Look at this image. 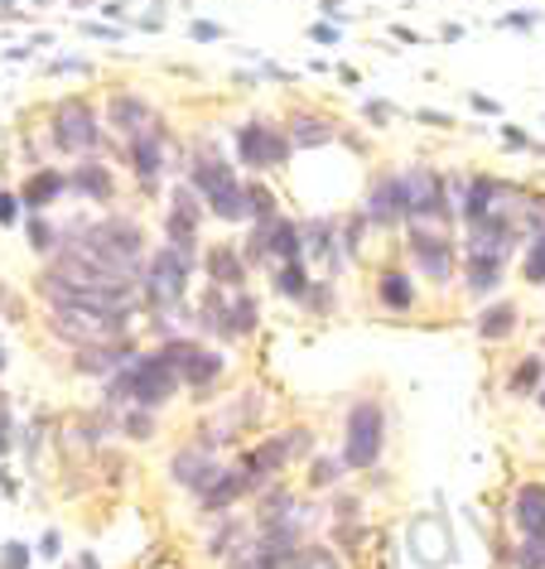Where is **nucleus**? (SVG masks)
I'll list each match as a JSON object with an SVG mask.
<instances>
[{
	"label": "nucleus",
	"instance_id": "f257e3e1",
	"mask_svg": "<svg viewBox=\"0 0 545 569\" xmlns=\"http://www.w3.org/2000/svg\"><path fill=\"white\" fill-rule=\"evenodd\" d=\"M175 391H179V377L165 367L160 352H146L140 362H126L121 377L111 381V401H136V406H146V410L165 406Z\"/></svg>",
	"mask_w": 545,
	"mask_h": 569
},
{
	"label": "nucleus",
	"instance_id": "f03ea898",
	"mask_svg": "<svg viewBox=\"0 0 545 569\" xmlns=\"http://www.w3.org/2000/svg\"><path fill=\"white\" fill-rule=\"evenodd\" d=\"M49 329L82 348H107L126 333V315H107V309H88V305H53Z\"/></svg>",
	"mask_w": 545,
	"mask_h": 569
},
{
	"label": "nucleus",
	"instance_id": "7ed1b4c3",
	"mask_svg": "<svg viewBox=\"0 0 545 569\" xmlns=\"http://www.w3.org/2000/svg\"><path fill=\"white\" fill-rule=\"evenodd\" d=\"M386 420H382V406L371 401H357L348 410V445H343V463L348 468H371L382 459V445H386Z\"/></svg>",
	"mask_w": 545,
	"mask_h": 569
},
{
	"label": "nucleus",
	"instance_id": "20e7f679",
	"mask_svg": "<svg viewBox=\"0 0 545 569\" xmlns=\"http://www.w3.org/2000/svg\"><path fill=\"white\" fill-rule=\"evenodd\" d=\"M194 183L204 189V198L212 203L218 218H227V222L247 218V189L232 179V169H227L222 160H198L194 164Z\"/></svg>",
	"mask_w": 545,
	"mask_h": 569
},
{
	"label": "nucleus",
	"instance_id": "39448f33",
	"mask_svg": "<svg viewBox=\"0 0 545 569\" xmlns=\"http://www.w3.org/2000/svg\"><path fill=\"white\" fill-rule=\"evenodd\" d=\"M299 453H309V430H285L280 439H270V445L251 449L247 459H241V468H237V473L247 478V488H256V482L276 478L285 463H290V459H299Z\"/></svg>",
	"mask_w": 545,
	"mask_h": 569
},
{
	"label": "nucleus",
	"instance_id": "423d86ee",
	"mask_svg": "<svg viewBox=\"0 0 545 569\" xmlns=\"http://www.w3.org/2000/svg\"><path fill=\"white\" fill-rule=\"evenodd\" d=\"M406 546H410V560L425 565V569L454 565V531H449V521L444 517H435V511H425V517L410 521Z\"/></svg>",
	"mask_w": 545,
	"mask_h": 569
},
{
	"label": "nucleus",
	"instance_id": "0eeeda50",
	"mask_svg": "<svg viewBox=\"0 0 545 569\" xmlns=\"http://www.w3.org/2000/svg\"><path fill=\"white\" fill-rule=\"evenodd\" d=\"M400 212L410 222H439L444 218V183L435 169L415 164L410 174H400Z\"/></svg>",
	"mask_w": 545,
	"mask_h": 569
},
{
	"label": "nucleus",
	"instance_id": "6e6552de",
	"mask_svg": "<svg viewBox=\"0 0 545 569\" xmlns=\"http://www.w3.org/2000/svg\"><path fill=\"white\" fill-rule=\"evenodd\" d=\"M184 290H189V261L165 247L146 270V300L155 309H175L184 300Z\"/></svg>",
	"mask_w": 545,
	"mask_h": 569
},
{
	"label": "nucleus",
	"instance_id": "1a4fd4ad",
	"mask_svg": "<svg viewBox=\"0 0 545 569\" xmlns=\"http://www.w3.org/2000/svg\"><path fill=\"white\" fill-rule=\"evenodd\" d=\"M160 358H165L169 372H175L179 381H189V387H208V381L222 372L218 352H208V348H198V343H165Z\"/></svg>",
	"mask_w": 545,
	"mask_h": 569
},
{
	"label": "nucleus",
	"instance_id": "9d476101",
	"mask_svg": "<svg viewBox=\"0 0 545 569\" xmlns=\"http://www.w3.org/2000/svg\"><path fill=\"white\" fill-rule=\"evenodd\" d=\"M237 150L251 169H276V164H285V154H290V140H285L280 131H270V126H261V121H251V126H241Z\"/></svg>",
	"mask_w": 545,
	"mask_h": 569
},
{
	"label": "nucleus",
	"instance_id": "9b49d317",
	"mask_svg": "<svg viewBox=\"0 0 545 569\" xmlns=\"http://www.w3.org/2000/svg\"><path fill=\"white\" fill-rule=\"evenodd\" d=\"M53 140H59L63 150H92L97 146V117H92V107L63 102L59 111H53Z\"/></svg>",
	"mask_w": 545,
	"mask_h": 569
},
{
	"label": "nucleus",
	"instance_id": "f8f14e48",
	"mask_svg": "<svg viewBox=\"0 0 545 569\" xmlns=\"http://www.w3.org/2000/svg\"><path fill=\"white\" fill-rule=\"evenodd\" d=\"M251 251H256V256H276V261L290 266L295 256H299V232H295V222H276V218H270V222L261 227V237L251 241Z\"/></svg>",
	"mask_w": 545,
	"mask_h": 569
},
{
	"label": "nucleus",
	"instance_id": "ddd939ff",
	"mask_svg": "<svg viewBox=\"0 0 545 569\" xmlns=\"http://www.w3.org/2000/svg\"><path fill=\"white\" fill-rule=\"evenodd\" d=\"M516 526H522L526 540H545V488L541 482H526L522 492H516Z\"/></svg>",
	"mask_w": 545,
	"mask_h": 569
},
{
	"label": "nucleus",
	"instance_id": "4468645a",
	"mask_svg": "<svg viewBox=\"0 0 545 569\" xmlns=\"http://www.w3.org/2000/svg\"><path fill=\"white\" fill-rule=\"evenodd\" d=\"M175 482H184V488H194V492H204L212 478H218V463H212V453L208 449H184L175 453Z\"/></svg>",
	"mask_w": 545,
	"mask_h": 569
},
{
	"label": "nucleus",
	"instance_id": "2eb2a0df",
	"mask_svg": "<svg viewBox=\"0 0 545 569\" xmlns=\"http://www.w3.org/2000/svg\"><path fill=\"white\" fill-rule=\"evenodd\" d=\"M131 169H136V179H140V183H155V179H160L165 150H160V131H155V126L136 136V146H131Z\"/></svg>",
	"mask_w": 545,
	"mask_h": 569
},
{
	"label": "nucleus",
	"instance_id": "dca6fc26",
	"mask_svg": "<svg viewBox=\"0 0 545 569\" xmlns=\"http://www.w3.org/2000/svg\"><path fill=\"white\" fill-rule=\"evenodd\" d=\"M410 251L435 280H449V241L435 232H410Z\"/></svg>",
	"mask_w": 545,
	"mask_h": 569
},
{
	"label": "nucleus",
	"instance_id": "f3484780",
	"mask_svg": "<svg viewBox=\"0 0 545 569\" xmlns=\"http://www.w3.org/2000/svg\"><path fill=\"white\" fill-rule=\"evenodd\" d=\"M107 117H111V126H121V131L140 136V131H150L155 111H150V102H140V97H131V92H121V97H111Z\"/></svg>",
	"mask_w": 545,
	"mask_h": 569
},
{
	"label": "nucleus",
	"instance_id": "a211bd4d",
	"mask_svg": "<svg viewBox=\"0 0 545 569\" xmlns=\"http://www.w3.org/2000/svg\"><path fill=\"white\" fill-rule=\"evenodd\" d=\"M136 352H126L117 343H107V348H82V358H78V372H92V377H117L126 362H131Z\"/></svg>",
	"mask_w": 545,
	"mask_h": 569
},
{
	"label": "nucleus",
	"instance_id": "6ab92c4d",
	"mask_svg": "<svg viewBox=\"0 0 545 569\" xmlns=\"http://www.w3.org/2000/svg\"><path fill=\"white\" fill-rule=\"evenodd\" d=\"M241 492H247V478H241V473H222V468H218V478L204 488V507L208 511H222V507H232Z\"/></svg>",
	"mask_w": 545,
	"mask_h": 569
},
{
	"label": "nucleus",
	"instance_id": "aec40b11",
	"mask_svg": "<svg viewBox=\"0 0 545 569\" xmlns=\"http://www.w3.org/2000/svg\"><path fill=\"white\" fill-rule=\"evenodd\" d=\"M367 218H371V222H392V218H400V179H382L377 189H371V198H367Z\"/></svg>",
	"mask_w": 545,
	"mask_h": 569
},
{
	"label": "nucleus",
	"instance_id": "412c9836",
	"mask_svg": "<svg viewBox=\"0 0 545 569\" xmlns=\"http://www.w3.org/2000/svg\"><path fill=\"white\" fill-rule=\"evenodd\" d=\"M63 193V174H53V169H44V174H34L30 183H24V208H49L53 198Z\"/></svg>",
	"mask_w": 545,
	"mask_h": 569
},
{
	"label": "nucleus",
	"instance_id": "4be33fe9",
	"mask_svg": "<svg viewBox=\"0 0 545 569\" xmlns=\"http://www.w3.org/2000/svg\"><path fill=\"white\" fill-rule=\"evenodd\" d=\"M290 140L295 146H324V140H334V126L319 117H299V121H290Z\"/></svg>",
	"mask_w": 545,
	"mask_h": 569
},
{
	"label": "nucleus",
	"instance_id": "5701e85b",
	"mask_svg": "<svg viewBox=\"0 0 545 569\" xmlns=\"http://www.w3.org/2000/svg\"><path fill=\"white\" fill-rule=\"evenodd\" d=\"M516 329V309L512 305H493V309H487V315L478 319V333L483 338H507Z\"/></svg>",
	"mask_w": 545,
	"mask_h": 569
},
{
	"label": "nucleus",
	"instance_id": "b1692460",
	"mask_svg": "<svg viewBox=\"0 0 545 569\" xmlns=\"http://www.w3.org/2000/svg\"><path fill=\"white\" fill-rule=\"evenodd\" d=\"M497 280H502V261H487V256H473L468 261V284L478 295H487V290H497Z\"/></svg>",
	"mask_w": 545,
	"mask_h": 569
},
{
	"label": "nucleus",
	"instance_id": "393cba45",
	"mask_svg": "<svg viewBox=\"0 0 545 569\" xmlns=\"http://www.w3.org/2000/svg\"><path fill=\"white\" fill-rule=\"evenodd\" d=\"M208 270H212V280H218V284H241V280H247V276H241V261L227 247H218L208 256Z\"/></svg>",
	"mask_w": 545,
	"mask_h": 569
},
{
	"label": "nucleus",
	"instance_id": "a878e982",
	"mask_svg": "<svg viewBox=\"0 0 545 569\" xmlns=\"http://www.w3.org/2000/svg\"><path fill=\"white\" fill-rule=\"evenodd\" d=\"M285 569H343V565H338V555H334V550L305 546L299 555H290V565H285Z\"/></svg>",
	"mask_w": 545,
	"mask_h": 569
},
{
	"label": "nucleus",
	"instance_id": "bb28decb",
	"mask_svg": "<svg viewBox=\"0 0 545 569\" xmlns=\"http://www.w3.org/2000/svg\"><path fill=\"white\" fill-rule=\"evenodd\" d=\"M73 183L88 198H111V179H107V169H97V164H82L78 174H73Z\"/></svg>",
	"mask_w": 545,
	"mask_h": 569
},
{
	"label": "nucleus",
	"instance_id": "cd10ccee",
	"mask_svg": "<svg viewBox=\"0 0 545 569\" xmlns=\"http://www.w3.org/2000/svg\"><path fill=\"white\" fill-rule=\"evenodd\" d=\"M382 300L392 305V309H410V300H415L410 280H406V276H396V270H392V276L382 280Z\"/></svg>",
	"mask_w": 545,
	"mask_h": 569
},
{
	"label": "nucleus",
	"instance_id": "c85d7f7f",
	"mask_svg": "<svg viewBox=\"0 0 545 569\" xmlns=\"http://www.w3.org/2000/svg\"><path fill=\"white\" fill-rule=\"evenodd\" d=\"M256 329V300L251 295H237L232 300V333H251Z\"/></svg>",
	"mask_w": 545,
	"mask_h": 569
},
{
	"label": "nucleus",
	"instance_id": "c756f323",
	"mask_svg": "<svg viewBox=\"0 0 545 569\" xmlns=\"http://www.w3.org/2000/svg\"><path fill=\"white\" fill-rule=\"evenodd\" d=\"M526 280L531 284H545V232L531 241V251H526Z\"/></svg>",
	"mask_w": 545,
	"mask_h": 569
},
{
	"label": "nucleus",
	"instance_id": "7c9ffc66",
	"mask_svg": "<svg viewBox=\"0 0 545 569\" xmlns=\"http://www.w3.org/2000/svg\"><path fill=\"white\" fill-rule=\"evenodd\" d=\"M536 381H541V358H526V362L512 372V391H531Z\"/></svg>",
	"mask_w": 545,
	"mask_h": 569
},
{
	"label": "nucleus",
	"instance_id": "2f4dec72",
	"mask_svg": "<svg viewBox=\"0 0 545 569\" xmlns=\"http://www.w3.org/2000/svg\"><path fill=\"white\" fill-rule=\"evenodd\" d=\"M309 290V280H305V270H299L295 261L280 270V295H305Z\"/></svg>",
	"mask_w": 545,
	"mask_h": 569
},
{
	"label": "nucleus",
	"instance_id": "473e14b6",
	"mask_svg": "<svg viewBox=\"0 0 545 569\" xmlns=\"http://www.w3.org/2000/svg\"><path fill=\"white\" fill-rule=\"evenodd\" d=\"M516 565L522 569H545V540H526L522 555H516Z\"/></svg>",
	"mask_w": 545,
	"mask_h": 569
},
{
	"label": "nucleus",
	"instance_id": "72a5a7b5",
	"mask_svg": "<svg viewBox=\"0 0 545 569\" xmlns=\"http://www.w3.org/2000/svg\"><path fill=\"white\" fill-rule=\"evenodd\" d=\"M0 569H30V550H24L20 540H10L6 555H0Z\"/></svg>",
	"mask_w": 545,
	"mask_h": 569
},
{
	"label": "nucleus",
	"instance_id": "f704fd0d",
	"mask_svg": "<svg viewBox=\"0 0 545 569\" xmlns=\"http://www.w3.org/2000/svg\"><path fill=\"white\" fill-rule=\"evenodd\" d=\"M338 478H343L338 459H319V463H314V482H319V488H328V482H338Z\"/></svg>",
	"mask_w": 545,
	"mask_h": 569
},
{
	"label": "nucleus",
	"instance_id": "c9c22d12",
	"mask_svg": "<svg viewBox=\"0 0 545 569\" xmlns=\"http://www.w3.org/2000/svg\"><path fill=\"white\" fill-rule=\"evenodd\" d=\"M0 222H16V198L0 193Z\"/></svg>",
	"mask_w": 545,
	"mask_h": 569
},
{
	"label": "nucleus",
	"instance_id": "e433bc0d",
	"mask_svg": "<svg viewBox=\"0 0 545 569\" xmlns=\"http://www.w3.org/2000/svg\"><path fill=\"white\" fill-rule=\"evenodd\" d=\"M541 406H545V391H541Z\"/></svg>",
	"mask_w": 545,
	"mask_h": 569
},
{
	"label": "nucleus",
	"instance_id": "4c0bfd02",
	"mask_svg": "<svg viewBox=\"0 0 545 569\" xmlns=\"http://www.w3.org/2000/svg\"><path fill=\"white\" fill-rule=\"evenodd\" d=\"M0 358H6V352H0Z\"/></svg>",
	"mask_w": 545,
	"mask_h": 569
}]
</instances>
